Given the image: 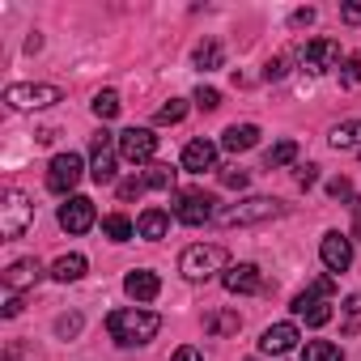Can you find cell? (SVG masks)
Here are the masks:
<instances>
[{"instance_id": "obj_12", "label": "cell", "mask_w": 361, "mask_h": 361, "mask_svg": "<svg viewBox=\"0 0 361 361\" xmlns=\"http://www.w3.org/2000/svg\"><path fill=\"white\" fill-rule=\"evenodd\" d=\"M94 221H98V213H94V200H90V196H68V200L60 204V226H64L68 234H90Z\"/></svg>"}, {"instance_id": "obj_9", "label": "cell", "mask_w": 361, "mask_h": 361, "mask_svg": "<svg viewBox=\"0 0 361 361\" xmlns=\"http://www.w3.org/2000/svg\"><path fill=\"white\" fill-rule=\"evenodd\" d=\"M64 98L60 85H9L5 90V102L13 111H43V106H56Z\"/></svg>"}, {"instance_id": "obj_26", "label": "cell", "mask_w": 361, "mask_h": 361, "mask_svg": "<svg viewBox=\"0 0 361 361\" xmlns=\"http://www.w3.org/2000/svg\"><path fill=\"white\" fill-rule=\"evenodd\" d=\"M90 111H94L102 123H106V119H115V115H119V94H115V90H98V94H94V102H90Z\"/></svg>"}, {"instance_id": "obj_16", "label": "cell", "mask_w": 361, "mask_h": 361, "mask_svg": "<svg viewBox=\"0 0 361 361\" xmlns=\"http://www.w3.org/2000/svg\"><path fill=\"white\" fill-rule=\"evenodd\" d=\"M123 293H128L132 302H153V298L161 293V281H157V272L136 268V272H128V276H123Z\"/></svg>"}, {"instance_id": "obj_36", "label": "cell", "mask_w": 361, "mask_h": 361, "mask_svg": "<svg viewBox=\"0 0 361 361\" xmlns=\"http://www.w3.org/2000/svg\"><path fill=\"white\" fill-rule=\"evenodd\" d=\"M221 183L226 188H247V170H221Z\"/></svg>"}, {"instance_id": "obj_1", "label": "cell", "mask_w": 361, "mask_h": 361, "mask_svg": "<svg viewBox=\"0 0 361 361\" xmlns=\"http://www.w3.org/2000/svg\"><path fill=\"white\" fill-rule=\"evenodd\" d=\"M106 331H111L115 344L136 348V344H149L161 331V319L153 310H145V306H119V310L106 314Z\"/></svg>"}, {"instance_id": "obj_10", "label": "cell", "mask_w": 361, "mask_h": 361, "mask_svg": "<svg viewBox=\"0 0 361 361\" xmlns=\"http://www.w3.org/2000/svg\"><path fill=\"white\" fill-rule=\"evenodd\" d=\"M119 157L132 161V166H153L157 157V136L149 128H128L119 132Z\"/></svg>"}, {"instance_id": "obj_24", "label": "cell", "mask_w": 361, "mask_h": 361, "mask_svg": "<svg viewBox=\"0 0 361 361\" xmlns=\"http://www.w3.org/2000/svg\"><path fill=\"white\" fill-rule=\"evenodd\" d=\"M293 157H298V140H276V145L264 153V166H268V170H281V166H289Z\"/></svg>"}, {"instance_id": "obj_6", "label": "cell", "mask_w": 361, "mask_h": 361, "mask_svg": "<svg viewBox=\"0 0 361 361\" xmlns=\"http://www.w3.org/2000/svg\"><path fill=\"white\" fill-rule=\"evenodd\" d=\"M272 217H281V200H268V196H251L217 213L221 226H251V221H272Z\"/></svg>"}, {"instance_id": "obj_40", "label": "cell", "mask_w": 361, "mask_h": 361, "mask_svg": "<svg viewBox=\"0 0 361 361\" xmlns=\"http://www.w3.org/2000/svg\"><path fill=\"white\" fill-rule=\"evenodd\" d=\"M13 314H22V293H9V302H5V319H13Z\"/></svg>"}, {"instance_id": "obj_5", "label": "cell", "mask_w": 361, "mask_h": 361, "mask_svg": "<svg viewBox=\"0 0 361 361\" xmlns=\"http://www.w3.org/2000/svg\"><path fill=\"white\" fill-rule=\"evenodd\" d=\"M30 226H35V204H30V196L9 192V196H5V204H0V234H5V243L22 238Z\"/></svg>"}, {"instance_id": "obj_19", "label": "cell", "mask_w": 361, "mask_h": 361, "mask_svg": "<svg viewBox=\"0 0 361 361\" xmlns=\"http://www.w3.org/2000/svg\"><path fill=\"white\" fill-rule=\"evenodd\" d=\"M259 145V128L255 123H230L226 132H221V149L226 153H247V149H255Z\"/></svg>"}, {"instance_id": "obj_27", "label": "cell", "mask_w": 361, "mask_h": 361, "mask_svg": "<svg viewBox=\"0 0 361 361\" xmlns=\"http://www.w3.org/2000/svg\"><path fill=\"white\" fill-rule=\"evenodd\" d=\"M302 361H344V353H340V344H331V340H310L306 353H302Z\"/></svg>"}, {"instance_id": "obj_13", "label": "cell", "mask_w": 361, "mask_h": 361, "mask_svg": "<svg viewBox=\"0 0 361 361\" xmlns=\"http://www.w3.org/2000/svg\"><path fill=\"white\" fill-rule=\"evenodd\" d=\"M319 255H323V268H327V272H348V264H353V243H348L340 230H331V234H323Z\"/></svg>"}, {"instance_id": "obj_29", "label": "cell", "mask_w": 361, "mask_h": 361, "mask_svg": "<svg viewBox=\"0 0 361 361\" xmlns=\"http://www.w3.org/2000/svg\"><path fill=\"white\" fill-rule=\"evenodd\" d=\"M196 68H204V73L209 68H221V43L217 39H209V43L196 47Z\"/></svg>"}, {"instance_id": "obj_22", "label": "cell", "mask_w": 361, "mask_h": 361, "mask_svg": "<svg viewBox=\"0 0 361 361\" xmlns=\"http://www.w3.org/2000/svg\"><path fill=\"white\" fill-rule=\"evenodd\" d=\"M327 145H331V149H357V153H361V119L336 123V128L327 132Z\"/></svg>"}, {"instance_id": "obj_31", "label": "cell", "mask_w": 361, "mask_h": 361, "mask_svg": "<svg viewBox=\"0 0 361 361\" xmlns=\"http://www.w3.org/2000/svg\"><path fill=\"white\" fill-rule=\"evenodd\" d=\"M340 81H344V85H361V56L340 60Z\"/></svg>"}, {"instance_id": "obj_4", "label": "cell", "mask_w": 361, "mask_h": 361, "mask_svg": "<svg viewBox=\"0 0 361 361\" xmlns=\"http://www.w3.org/2000/svg\"><path fill=\"white\" fill-rule=\"evenodd\" d=\"M115 166H119V136L98 128L90 136V178L94 183H115Z\"/></svg>"}, {"instance_id": "obj_23", "label": "cell", "mask_w": 361, "mask_h": 361, "mask_svg": "<svg viewBox=\"0 0 361 361\" xmlns=\"http://www.w3.org/2000/svg\"><path fill=\"white\" fill-rule=\"evenodd\" d=\"M85 268H90V264H85V255H77V251H73V255H60V259L51 264V276H56L60 285H68V281H81V276H85Z\"/></svg>"}, {"instance_id": "obj_35", "label": "cell", "mask_w": 361, "mask_h": 361, "mask_svg": "<svg viewBox=\"0 0 361 361\" xmlns=\"http://www.w3.org/2000/svg\"><path fill=\"white\" fill-rule=\"evenodd\" d=\"M319 183V166L314 161H306L302 170H298V188H314Z\"/></svg>"}, {"instance_id": "obj_20", "label": "cell", "mask_w": 361, "mask_h": 361, "mask_svg": "<svg viewBox=\"0 0 361 361\" xmlns=\"http://www.w3.org/2000/svg\"><path fill=\"white\" fill-rule=\"evenodd\" d=\"M166 230H170V213H161V209H145V213H140V221H136V234H140V238H149V243L166 238Z\"/></svg>"}, {"instance_id": "obj_42", "label": "cell", "mask_w": 361, "mask_h": 361, "mask_svg": "<svg viewBox=\"0 0 361 361\" xmlns=\"http://www.w3.org/2000/svg\"><path fill=\"white\" fill-rule=\"evenodd\" d=\"M344 314H361V293H348L344 298Z\"/></svg>"}, {"instance_id": "obj_30", "label": "cell", "mask_w": 361, "mask_h": 361, "mask_svg": "<svg viewBox=\"0 0 361 361\" xmlns=\"http://www.w3.org/2000/svg\"><path fill=\"white\" fill-rule=\"evenodd\" d=\"M183 115H188V102L183 98H170L166 106H157V123H178Z\"/></svg>"}, {"instance_id": "obj_15", "label": "cell", "mask_w": 361, "mask_h": 361, "mask_svg": "<svg viewBox=\"0 0 361 361\" xmlns=\"http://www.w3.org/2000/svg\"><path fill=\"white\" fill-rule=\"evenodd\" d=\"M298 340H302V336H298L293 323H272V327H264V336H259V353H268V357H285Z\"/></svg>"}, {"instance_id": "obj_38", "label": "cell", "mask_w": 361, "mask_h": 361, "mask_svg": "<svg viewBox=\"0 0 361 361\" xmlns=\"http://www.w3.org/2000/svg\"><path fill=\"white\" fill-rule=\"evenodd\" d=\"M170 361H204V353H200L196 344H183V348H178V353H174Z\"/></svg>"}, {"instance_id": "obj_14", "label": "cell", "mask_w": 361, "mask_h": 361, "mask_svg": "<svg viewBox=\"0 0 361 361\" xmlns=\"http://www.w3.org/2000/svg\"><path fill=\"white\" fill-rule=\"evenodd\" d=\"M221 285L230 289V293H264L268 285H264V272L255 268V264H230L226 272H221Z\"/></svg>"}, {"instance_id": "obj_2", "label": "cell", "mask_w": 361, "mask_h": 361, "mask_svg": "<svg viewBox=\"0 0 361 361\" xmlns=\"http://www.w3.org/2000/svg\"><path fill=\"white\" fill-rule=\"evenodd\" d=\"M226 268H230V255L217 243H196V247H188L183 255H178V272H183L188 281H213Z\"/></svg>"}, {"instance_id": "obj_25", "label": "cell", "mask_w": 361, "mask_h": 361, "mask_svg": "<svg viewBox=\"0 0 361 361\" xmlns=\"http://www.w3.org/2000/svg\"><path fill=\"white\" fill-rule=\"evenodd\" d=\"M102 234H106L111 243H128V238L136 234V226H132L123 213H111V217H102Z\"/></svg>"}, {"instance_id": "obj_41", "label": "cell", "mask_w": 361, "mask_h": 361, "mask_svg": "<svg viewBox=\"0 0 361 361\" xmlns=\"http://www.w3.org/2000/svg\"><path fill=\"white\" fill-rule=\"evenodd\" d=\"M340 18H344L348 26H357V22H361V5H344V9H340Z\"/></svg>"}, {"instance_id": "obj_43", "label": "cell", "mask_w": 361, "mask_h": 361, "mask_svg": "<svg viewBox=\"0 0 361 361\" xmlns=\"http://www.w3.org/2000/svg\"><path fill=\"white\" fill-rule=\"evenodd\" d=\"M310 22H314V9H298L293 13V26H310Z\"/></svg>"}, {"instance_id": "obj_8", "label": "cell", "mask_w": 361, "mask_h": 361, "mask_svg": "<svg viewBox=\"0 0 361 361\" xmlns=\"http://www.w3.org/2000/svg\"><path fill=\"white\" fill-rule=\"evenodd\" d=\"M81 174H85L81 153H56L51 166H47V188H51L56 196H68V192L81 183Z\"/></svg>"}, {"instance_id": "obj_32", "label": "cell", "mask_w": 361, "mask_h": 361, "mask_svg": "<svg viewBox=\"0 0 361 361\" xmlns=\"http://www.w3.org/2000/svg\"><path fill=\"white\" fill-rule=\"evenodd\" d=\"M196 106H200V111H217V106H221V94H217L213 85H200V90H196Z\"/></svg>"}, {"instance_id": "obj_33", "label": "cell", "mask_w": 361, "mask_h": 361, "mask_svg": "<svg viewBox=\"0 0 361 361\" xmlns=\"http://www.w3.org/2000/svg\"><path fill=\"white\" fill-rule=\"evenodd\" d=\"M77 331H81V314H60V319H56V336L68 340V336H77Z\"/></svg>"}, {"instance_id": "obj_28", "label": "cell", "mask_w": 361, "mask_h": 361, "mask_svg": "<svg viewBox=\"0 0 361 361\" xmlns=\"http://www.w3.org/2000/svg\"><path fill=\"white\" fill-rule=\"evenodd\" d=\"M174 178H178V170H170V166H157V161H153V166H149V174H145V183H149V188H157V192H170V188H174Z\"/></svg>"}, {"instance_id": "obj_7", "label": "cell", "mask_w": 361, "mask_h": 361, "mask_svg": "<svg viewBox=\"0 0 361 361\" xmlns=\"http://www.w3.org/2000/svg\"><path fill=\"white\" fill-rule=\"evenodd\" d=\"M298 64L306 77H319L327 68H340V43L336 39H310L306 47H298Z\"/></svg>"}, {"instance_id": "obj_18", "label": "cell", "mask_w": 361, "mask_h": 361, "mask_svg": "<svg viewBox=\"0 0 361 361\" xmlns=\"http://www.w3.org/2000/svg\"><path fill=\"white\" fill-rule=\"evenodd\" d=\"M43 281V264L39 259H18V264H9V272H5V289L9 293H22V289H30V285H39Z\"/></svg>"}, {"instance_id": "obj_21", "label": "cell", "mask_w": 361, "mask_h": 361, "mask_svg": "<svg viewBox=\"0 0 361 361\" xmlns=\"http://www.w3.org/2000/svg\"><path fill=\"white\" fill-rule=\"evenodd\" d=\"M238 327H243L238 310H213V314H204V331L209 336H238Z\"/></svg>"}, {"instance_id": "obj_37", "label": "cell", "mask_w": 361, "mask_h": 361, "mask_svg": "<svg viewBox=\"0 0 361 361\" xmlns=\"http://www.w3.org/2000/svg\"><path fill=\"white\" fill-rule=\"evenodd\" d=\"M285 64H289L285 56H276V60H268V68H264V77H268V81H281V77H285Z\"/></svg>"}, {"instance_id": "obj_39", "label": "cell", "mask_w": 361, "mask_h": 361, "mask_svg": "<svg viewBox=\"0 0 361 361\" xmlns=\"http://www.w3.org/2000/svg\"><path fill=\"white\" fill-rule=\"evenodd\" d=\"M327 192L340 200V196H353V183H348V178H331V183H327Z\"/></svg>"}, {"instance_id": "obj_17", "label": "cell", "mask_w": 361, "mask_h": 361, "mask_svg": "<svg viewBox=\"0 0 361 361\" xmlns=\"http://www.w3.org/2000/svg\"><path fill=\"white\" fill-rule=\"evenodd\" d=\"M183 170H188V174L217 170V145H213V140H192V145L183 149Z\"/></svg>"}, {"instance_id": "obj_3", "label": "cell", "mask_w": 361, "mask_h": 361, "mask_svg": "<svg viewBox=\"0 0 361 361\" xmlns=\"http://www.w3.org/2000/svg\"><path fill=\"white\" fill-rule=\"evenodd\" d=\"M331 289H336L331 276H319L310 289H302V293L293 298L289 310H293L298 319H306V327H323V323L331 319Z\"/></svg>"}, {"instance_id": "obj_11", "label": "cell", "mask_w": 361, "mask_h": 361, "mask_svg": "<svg viewBox=\"0 0 361 361\" xmlns=\"http://www.w3.org/2000/svg\"><path fill=\"white\" fill-rule=\"evenodd\" d=\"M217 200L213 196H204V192H183L174 200V217L183 221V226H204V221H213L217 217V209H213Z\"/></svg>"}, {"instance_id": "obj_34", "label": "cell", "mask_w": 361, "mask_h": 361, "mask_svg": "<svg viewBox=\"0 0 361 361\" xmlns=\"http://www.w3.org/2000/svg\"><path fill=\"white\" fill-rule=\"evenodd\" d=\"M145 188H149L145 178H123V183H119V196H123V200H136V196H140Z\"/></svg>"}]
</instances>
